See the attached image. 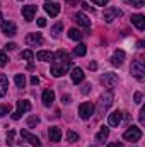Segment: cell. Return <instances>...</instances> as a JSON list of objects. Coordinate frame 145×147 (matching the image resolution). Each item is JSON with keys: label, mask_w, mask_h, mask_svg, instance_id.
Instances as JSON below:
<instances>
[{"label": "cell", "mask_w": 145, "mask_h": 147, "mask_svg": "<svg viewBox=\"0 0 145 147\" xmlns=\"http://www.w3.org/2000/svg\"><path fill=\"white\" fill-rule=\"evenodd\" d=\"M111 105H113V94H111V92L103 94V96H101V99H99L97 113H99V115H104V113L109 110V106H111Z\"/></svg>", "instance_id": "6da1fadb"}, {"label": "cell", "mask_w": 145, "mask_h": 147, "mask_svg": "<svg viewBox=\"0 0 145 147\" xmlns=\"http://www.w3.org/2000/svg\"><path fill=\"white\" fill-rule=\"evenodd\" d=\"M123 139H125V140H130V142H137V140L142 139V130H140L138 127L132 125V127L123 134Z\"/></svg>", "instance_id": "7a4b0ae2"}, {"label": "cell", "mask_w": 145, "mask_h": 147, "mask_svg": "<svg viewBox=\"0 0 145 147\" xmlns=\"http://www.w3.org/2000/svg\"><path fill=\"white\" fill-rule=\"evenodd\" d=\"M29 110H31V103L29 101H26V99L17 101V110L12 113V120H19L24 113H28Z\"/></svg>", "instance_id": "3957f363"}, {"label": "cell", "mask_w": 145, "mask_h": 147, "mask_svg": "<svg viewBox=\"0 0 145 147\" xmlns=\"http://www.w3.org/2000/svg\"><path fill=\"white\" fill-rule=\"evenodd\" d=\"M130 70H132V75H133V77H137L138 80H142V79H144V74H145L144 60H140V58L135 60V62L132 63V69H130Z\"/></svg>", "instance_id": "277c9868"}, {"label": "cell", "mask_w": 145, "mask_h": 147, "mask_svg": "<svg viewBox=\"0 0 145 147\" xmlns=\"http://www.w3.org/2000/svg\"><path fill=\"white\" fill-rule=\"evenodd\" d=\"M101 82L104 84V87H108V89H114L116 86H118V75L113 72H106L103 77H101Z\"/></svg>", "instance_id": "5b68a950"}, {"label": "cell", "mask_w": 145, "mask_h": 147, "mask_svg": "<svg viewBox=\"0 0 145 147\" xmlns=\"http://www.w3.org/2000/svg\"><path fill=\"white\" fill-rule=\"evenodd\" d=\"M68 69H70V62H62V63H55V65L51 67V75H53V77H62L63 74L68 72Z\"/></svg>", "instance_id": "8992f818"}, {"label": "cell", "mask_w": 145, "mask_h": 147, "mask_svg": "<svg viewBox=\"0 0 145 147\" xmlns=\"http://www.w3.org/2000/svg\"><path fill=\"white\" fill-rule=\"evenodd\" d=\"M92 113H94V105L92 103H82L79 106V115H80L82 120H89L92 116Z\"/></svg>", "instance_id": "52a82bcc"}, {"label": "cell", "mask_w": 145, "mask_h": 147, "mask_svg": "<svg viewBox=\"0 0 145 147\" xmlns=\"http://www.w3.org/2000/svg\"><path fill=\"white\" fill-rule=\"evenodd\" d=\"M73 21H75L79 26L85 28V29H89V28H91V19H89L84 12H77V14L73 16Z\"/></svg>", "instance_id": "ba28073f"}, {"label": "cell", "mask_w": 145, "mask_h": 147, "mask_svg": "<svg viewBox=\"0 0 145 147\" xmlns=\"http://www.w3.org/2000/svg\"><path fill=\"white\" fill-rule=\"evenodd\" d=\"M41 43H43L41 33H29L26 36V45H29V46H39Z\"/></svg>", "instance_id": "9c48e42d"}, {"label": "cell", "mask_w": 145, "mask_h": 147, "mask_svg": "<svg viewBox=\"0 0 145 147\" xmlns=\"http://www.w3.org/2000/svg\"><path fill=\"white\" fill-rule=\"evenodd\" d=\"M2 33H3L5 36H15V34H17V28H15L14 22L5 21V22H2Z\"/></svg>", "instance_id": "30bf717a"}, {"label": "cell", "mask_w": 145, "mask_h": 147, "mask_svg": "<svg viewBox=\"0 0 145 147\" xmlns=\"http://www.w3.org/2000/svg\"><path fill=\"white\" fill-rule=\"evenodd\" d=\"M121 16V10L119 9H116V7H109L104 10V21L106 22H113L116 17H119Z\"/></svg>", "instance_id": "8fae6325"}, {"label": "cell", "mask_w": 145, "mask_h": 147, "mask_svg": "<svg viewBox=\"0 0 145 147\" xmlns=\"http://www.w3.org/2000/svg\"><path fill=\"white\" fill-rule=\"evenodd\" d=\"M21 137H22L24 140H28L29 144H33V146H36V147H41V140L38 139L36 135H33L31 132H28V130H24V128L21 130Z\"/></svg>", "instance_id": "7c38bea8"}, {"label": "cell", "mask_w": 145, "mask_h": 147, "mask_svg": "<svg viewBox=\"0 0 145 147\" xmlns=\"http://www.w3.org/2000/svg\"><path fill=\"white\" fill-rule=\"evenodd\" d=\"M121 120H123V113L121 111H113L108 116V123L111 127H118L121 123Z\"/></svg>", "instance_id": "4fadbf2b"}, {"label": "cell", "mask_w": 145, "mask_h": 147, "mask_svg": "<svg viewBox=\"0 0 145 147\" xmlns=\"http://www.w3.org/2000/svg\"><path fill=\"white\" fill-rule=\"evenodd\" d=\"M44 10H46V14H50V17H56L60 14V5L58 3H53V2H46Z\"/></svg>", "instance_id": "5bb4252c"}, {"label": "cell", "mask_w": 145, "mask_h": 147, "mask_svg": "<svg viewBox=\"0 0 145 147\" xmlns=\"http://www.w3.org/2000/svg\"><path fill=\"white\" fill-rule=\"evenodd\" d=\"M123 62H125V51L123 50H116L113 53V57H111V63L119 67V65H123Z\"/></svg>", "instance_id": "9a60e30c"}, {"label": "cell", "mask_w": 145, "mask_h": 147, "mask_svg": "<svg viewBox=\"0 0 145 147\" xmlns=\"http://www.w3.org/2000/svg\"><path fill=\"white\" fill-rule=\"evenodd\" d=\"M36 5H24L22 7V16L26 21H33L34 19V14H36Z\"/></svg>", "instance_id": "2e32d148"}, {"label": "cell", "mask_w": 145, "mask_h": 147, "mask_svg": "<svg viewBox=\"0 0 145 147\" xmlns=\"http://www.w3.org/2000/svg\"><path fill=\"white\" fill-rule=\"evenodd\" d=\"M132 24L138 29V31H144L145 29V17L142 14H135V16H132Z\"/></svg>", "instance_id": "e0dca14e"}, {"label": "cell", "mask_w": 145, "mask_h": 147, "mask_svg": "<svg viewBox=\"0 0 145 147\" xmlns=\"http://www.w3.org/2000/svg\"><path fill=\"white\" fill-rule=\"evenodd\" d=\"M48 137H50V142H60V139H62V130H60L58 127H50Z\"/></svg>", "instance_id": "ac0fdd59"}, {"label": "cell", "mask_w": 145, "mask_h": 147, "mask_svg": "<svg viewBox=\"0 0 145 147\" xmlns=\"http://www.w3.org/2000/svg\"><path fill=\"white\" fill-rule=\"evenodd\" d=\"M53 101H55V92H53L51 89L43 91V105H44V106H51Z\"/></svg>", "instance_id": "d6986e66"}, {"label": "cell", "mask_w": 145, "mask_h": 147, "mask_svg": "<svg viewBox=\"0 0 145 147\" xmlns=\"http://www.w3.org/2000/svg\"><path fill=\"white\" fill-rule=\"evenodd\" d=\"M70 75H72V80L75 82V84H80V82L84 80V77H85V75H84V70L79 69V67H73Z\"/></svg>", "instance_id": "ffe728a7"}, {"label": "cell", "mask_w": 145, "mask_h": 147, "mask_svg": "<svg viewBox=\"0 0 145 147\" xmlns=\"http://www.w3.org/2000/svg\"><path fill=\"white\" fill-rule=\"evenodd\" d=\"M53 58H55L58 63H62V62H70V58H68V53H67L65 50H58L56 53H53Z\"/></svg>", "instance_id": "44dd1931"}, {"label": "cell", "mask_w": 145, "mask_h": 147, "mask_svg": "<svg viewBox=\"0 0 145 147\" xmlns=\"http://www.w3.org/2000/svg\"><path fill=\"white\" fill-rule=\"evenodd\" d=\"M108 135H109V128L108 127H101V130L96 135V142H104L108 139Z\"/></svg>", "instance_id": "7402d4cb"}, {"label": "cell", "mask_w": 145, "mask_h": 147, "mask_svg": "<svg viewBox=\"0 0 145 147\" xmlns=\"http://www.w3.org/2000/svg\"><path fill=\"white\" fill-rule=\"evenodd\" d=\"M7 87H9V80L3 74H0V98L7 94Z\"/></svg>", "instance_id": "603a6c76"}, {"label": "cell", "mask_w": 145, "mask_h": 147, "mask_svg": "<svg viewBox=\"0 0 145 147\" xmlns=\"http://www.w3.org/2000/svg\"><path fill=\"white\" fill-rule=\"evenodd\" d=\"M36 58L38 60H41V62H50V60H53V53L51 51H38L36 53Z\"/></svg>", "instance_id": "cb8c5ba5"}, {"label": "cell", "mask_w": 145, "mask_h": 147, "mask_svg": "<svg viewBox=\"0 0 145 147\" xmlns=\"http://www.w3.org/2000/svg\"><path fill=\"white\" fill-rule=\"evenodd\" d=\"M85 51H87V46H85L84 43H79V45L73 48V55H75V57H84Z\"/></svg>", "instance_id": "d4e9b609"}, {"label": "cell", "mask_w": 145, "mask_h": 147, "mask_svg": "<svg viewBox=\"0 0 145 147\" xmlns=\"http://www.w3.org/2000/svg\"><path fill=\"white\" fill-rule=\"evenodd\" d=\"M82 31H79V29H75V28H72V29H68V38L70 39H73V41H80L82 39Z\"/></svg>", "instance_id": "484cf974"}, {"label": "cell", "mask_w": 145, "mask_h": 147, "mask_svg": "<svg viewBox=\"0 0 145 147\" xmlns=\"http://www.w3.org/2000/svg\"><path fill=\"white\" fill-rule=\"evenodd\" d=\"M14 82H15L17 87H24V86H26V77H24V74H17V75L14 77Z\"/></svg>", "instance_id": "4316f807"}, {"label": "cell", "mask_w": 145, "mask_h": 147, "mask_svg": "<svg viewBox=\"0 0 145 147\" xmlns=\"http://www.w3.org/2000/svg\"><path fill=\"white\" fill-rule=\"evenodd\" d=\"M62 29H63V24H62V22L55 24V26L51 28V36H53V38H58V34L62 33Z\"/></svg>", "instance_id": "83f0119b"}, {"label": "cell", "mask_w": 145, "mask_h": 147, "mask_svg": "<svg viewBox=\"0 0 145 147\" xmlns=\"http://www.w3.org/2000/svg\"><path fill=\"white\" fill-rule=\"evenodd\" d=\"M21 58H24V60H29V62H31V60L34 58V53H33L31 50H24V51L21 53Z\"/></svg>", "instance_id": "f1b7e54d"}, {"label": "cell", "mask_w": 145, "mask_h": 147, "mask_svg": "<svg viewBox=\"0 0 145 147\" xmlns=\"http://www.w3.org/2000/svg\"><path fill=\"white\" fill-rule=\"evenodd\" d=\"M12 110V106L10 105H0V116H5V115H9Z\"/></svg>", "instance_id": "f546056e"}, {"label": "cell", "mask_w": 145, "mask_h": 147, "mask_svg": "<svg viewBox=\"0 0 145 147\" xmlns=\"http://www.w3.org/2000/svg\"><path fill=\"white\" fill-rule=\"evenodd\" d=\"M14 135H15L14 130H9V132H7V146H12V144H14Z\"/></svg>", "instance_id": "4dcf8cb0"}, {"label": "cell", "mask_w": 145, "mask_h": 147, "mask_svg": "<svg viewBox=\"0 0 145 147\" xmlns=\"http://www.w3.org/2000/svg\"><path fill=\"white\" fill-rule=\"evenodd\" d=\"M67 139H68V142H77V140H79V135H77L75 132H72V130H68Z\"/></svg>", "instance_id": "1f68e13d"}, {"label": "cell", "mask_w": 145, "mask_h": 147, "mask_svg": "<svg viewBox=\"0 0 145 147\" xmlns=\"http://www.w3.org/2000/svg\"><path fill=\"white\" fill-rule=\"evenodd\" d=\"M126 3H132L133 7H144V3H145V0H125Z\"/></svg>", "instance_id": "d6a6232c"}, {"label": "cell", "mask_w": 145, "mask_h": 147, "mask_svg": "<svg viewBox=\"0 0 145 147\" xmlns=\"http://www.w3.org/2000/svg\"><path fill=\"white\" fill-rule=\"evenodd\" d=\"M38 123H39V118H38V116H29V118H28V127H34Z\"/></svg>", "instance_id": "836d02e7"}, {"label": "cell", "mask_w": 145, "mask_h": 147, "mask_svg": "<svg viewBox=\"0 0 145 147\" xmlns=\"http://www.w3.org/2000/svg\"><path fill=\"white\" fill-rule=\"evenodd\" d=\"M7 62H9L7 55H5L3 51H0V67H5V65H7Z\"/></svg>", "instance_id": "e575fe53"}, {"label": "cell", "mask_w": 145, "mask_h": 147, "mask_svg": "<svg viewBox=\"0 0 145 147\" xmlns=\"http://www.w3.org/2000/svg\"><path fill=\"white\" fill-rule=\"evenodd\" d=\"M142 98H144V96H142V92H135V103H137V105H140V103H142Z\"/></svg>", "instance_id": "d590c367"}, {"label": "cell", "mask_w": 145, "mask_h": 147, "mask_svg": "<svg viewBox=\"0 0 145 147\" xmlns=\"http://www.w3.org/2000/svg\"><path fill=\"white\" fill-rule=\"evenodd\" d=\"M91 2H94L96 5H108L109 0H91Z\"/></svg>", "instance_id": "8d00e7d4"}, {"label": "cell", "mask_w": 145, "mask_h": 147, "mask_svg": "<svg viewBox=\"0 0 145 147\" xmlns=\"http://www.w3.org/2000/svg\"><path fill=\"white\" fill-rule=\"evenodd\" d=\"M38 26H39V28H44V26H46V19H44V17H39V19H38Z\"/></svg>", "instance_id": "74e56055"}, {"label": "cell", "mask_w": 145, "mask_h": 147, "mask_svg": "<svg viewBox=\"0 0 145 147\" xmlns=\"http://www.w3.org/2000/svg\"><path fill=\"white\" fill-rule=\"evenodd\" d=\"M15 46H17L15 43H7L5 45V50H15Z\"/></svg>", "instance_id": "f35d334b"}, {"label": "cell", "mask_w": 145, "mask_h": 147, "mask_svg": "<svg viewBox=\"0 0 145 147\" xmlns=\"http://www.w3.org/2000/svg\"><path fill=\"white\" fill-rule=\"evenodd\" d=\"M65 3L67 5H77V3H80V0H65Z\"/></svg>", "instance_id": "ab89813d"}, {"label": "cell", "mask_w": 145, "mask_h": 147, "mask_svg": "<svg viewBox=\"0 0 145 147\" xmlns=\"http://www.w3.org/2000/svg\"><path fill=\"white\" fill-rule=\"evenodd\" d=\"M31 84H33V86H38V84H39V79H38L36 75H33V77H31Z\"/></svg>", "instance_id": "60d3db41"}, {"label": "cell", "mask_w": 145, "mask_h": 147, "mask_svg": "<svg viewBox=\"0 0 145 147\" xmlns=\"http://www.w3.org/2000/svg\"><path fill=\"white\" fill-rule=\"evenodd\" d=\"M62 101L68 105V103H70V96H68V94H65V96H62Z\"/></svg>", "instance_id": "b9f144b4"}, {"label": "cell", "mask_w": 145, "mask_h": 147, "mask_svg": "<svg viewBox=\"0 0 145 147\" xmlns=\"http://www.w3.org/2000/svg\"><path fill=\"white\" fill-rule=\"evenodd\" d=\"M144 115H145V110H142L140 111V116H138V118H140V123H145V116Z\"/></svg>", "instance_id": "7bdbcfd3"}, {"label": "cell", "mask_w": 145, "mask_h": 147, "mask_svg": "<svg viewBox=\"0 0 145 147\" xmlns=\"http://www.w3.org/2000/svg\"><path fill=\"white\" fill-rule=\"evenodd\" d=\"M108 147H123V144H119V142H111V144H108Z\"/></svg>", "instance_id": "ee69618b"}, {"label": "cell", "mask_w": 145, "mask_h": 147, "mask_svg": "<svg viewBox=\"0 0 145 147\" xmlns=\"http://www.w3.org/2000/svg\"><path fill=\"white\" fill-rule=\"evenodd\" d=\"M89 69H91V70H96V69H97V63H96V62H91V63H89Z\"/></svg>", "instance_id": "f6af8a7d"}, {"label": "cell", "mask_w": 145, "mask_h": 147, "mask_svg": "<svg viewBox=\"0 0 145 147\" xmlns=\"http://www.w3.org/2000/svg\"><path fill=\"white\" fill-rule=\"evenodd\" d=\"M80 5H82L85 10H89V9H91V5H89V3H85V2H80ZM91 10H92V9H91Z\"/></svg>", "instance_id": "bcb514c9"}, {"label": "cell", "mask_w": 145, "mask_h": 147, "mask_svg": "<svg viewBox=\"0 0 145 147\" xmlns=\"http://www.w3.org/2000/svg\"><path fill=\"white\" fill-rule=\"evenodd\" d=\"M89 87H91V84H85V86H84V89H82V92H84V94H87V92H89Z\"/></svg>", "instance_id": "7dc6e473"}, {"label": "cell", "mask_w": 145, "mask_h": 147, "mask_svg": "<svg viewBox=\"0 0 145 147\" xmlns=\"http://www.w3.org/2000/svg\"><path fill=\"white\" fill-rule=\"evenodd\" d=\"M137 46H138V48H144V41H142V39H140V41H138V43H137Z\"/></svg>", "instance_id": "c3c4849f"}, {"label": "cell", "mask_w": 145, "mask_h": 147, "mask_svg": "<svg viewBox=\"0 0 145 147\" xmlns=\"http://www.w3.org/2000/svg\"><path fill=\"white\" fill-rule=\"evenodd\" d=\"M0 24H2V14H0Z\"/></svg>", "instance_id": "681fc988"}, {"label": "cell", "mask_w": 145, "mask_h": 147, "mask_svg": "<svg viewBox=\"0 0 145 147\" xmlns=\"http://www.w3.org/2000/svg\"><path fill=\"white\" fill-rule=\"evenodd\" d=\"M91 147H96V146H91Z\"/></svg>", "instance_id": "f907efd6"}, {"label": "cell", "mask_w": 145, "mask_h": 147, "mask_svg": "<svg viewBox=\"0 0 145 147\" xmlns=\"http://www.w3.org/2000/svg\"><path fill=\"white\" fill-rule=\"evenodd\" d=\"M46 2H50V0H46Z\"/></svg>", "instance_id": "816d5d0a"}]
</instances>
